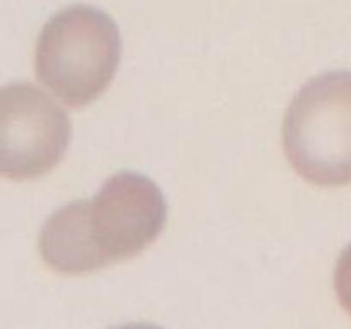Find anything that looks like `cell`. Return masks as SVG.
Returning <instances> with one entry per match:
<instances>
[{
  "instance_id": "1",
  "label": "cell",
  "mask_w": 351,
  "mask_h": 329,
  "mask_svg": "<svg viewBox=\"0 0 351 329\" xmlns=\"http://www.w3.org/2000/svg\"><path fill=\"white\" fill-rule=\"evenodd\" d=\"M119 64V27L108 14L91 5H72L50 17L34 50L36 79L72 108L99 98Z\"/></svg>"
},
{
  "instance_id": "2",
  "label": "cell",
  "mask_w": 351,
  "mask_h": 329,
  "mask_svg": "<svg viewBox=\"0 0 351 329\" xmlns=\"http://www.w3.org/2000/svg\"><path fill=\"white\" fill-rule=\"evenodd\" d=\"M281 137L302 178L321 187L351 184V71L311 79L288 106Z\"/></svg>"
},
{
  "instance_id": "3",
  "label": "cell",
  "mask_w": 351,
  "mask_h": 329,
  "mask_svg": "<svg viewBox=\"0 0 351 329\" xmlns=\"http://www.w3.org/2000/svg\"><path fill=\"white\" fill-rule=\"evenodd\" d=\"M167 201L151 178L134 171L112 175L98 194L82 201V216L101 267L136 257L163 232Z\"/></svg>"
},
{
  "instance_id": "4",
  "label": "cell",
  "mask_w": 351,
  "mask_h": 329,
  "mask_svg": "<svg viewBox=\"0 0 351 329\" xmlns=\"http://www.w3.org/2000/svg\"><path fill=\"white\" fill-rule=\"evenodd\" d=\"M67 113L36 86L12 82L0 93V173L14 182L53 170L71 143Z\"/></svg>"
},
{
  "instance_id": "5",
  "label": "cell",
  "mask_w": 351,
  "mask_h": 329,
  "mask_svg": "<svg viewBox=\"0 0 351 329\" xmlns=\"http://www.w3.org/2000/svg\"><path fill=\"white\" fill-rule=\"evenodd\" d=\"M335 291L341 307L351 315V243L336 263Z\"/></svg>"
}]
</instances>
